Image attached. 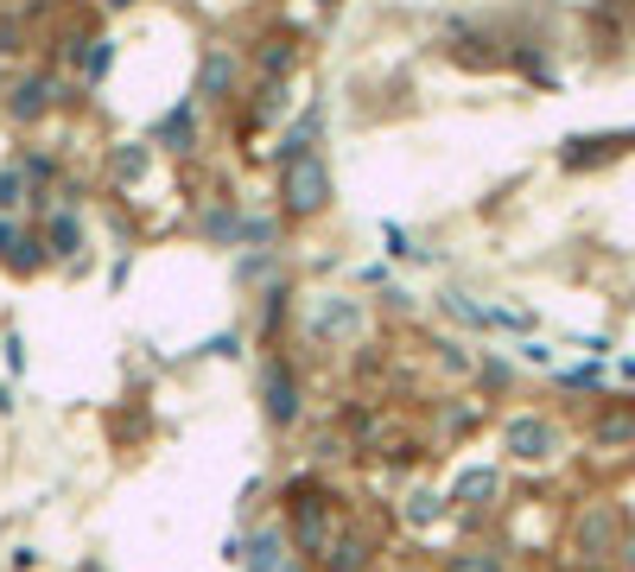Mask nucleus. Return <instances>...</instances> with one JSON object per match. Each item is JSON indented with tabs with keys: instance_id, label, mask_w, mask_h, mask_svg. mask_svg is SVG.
<instances>
[{
	"instance_id": "nucleus-1",
	"label": "nucleus",
	"mask_w": 635,
	"mask_h": 572,
	"mask_svg": "<svg viewBox=\"0 0 635 572\" xmlns=\"http://www.w3.org/2000/svg\"><path fill=\"white\" fill-rule=\"evenodd\" d=\"M255 401H261L267 433H300L305 426V414H312V381H305V363L286 343L255 356Z\"/></svg>"
},
{
	"instance_id": "nucleus-2",
	"label": "nucleus",
	"mask_w": 635,
	"mask_h": 572,
	"mask_svg": "<svg viewBox=\"0 0 635 572\" xmlns=\"http://www.w3.org/2000/svg\"><path fill=\"white\" fill-rule=\"evenodd\" d=\"M71 76L58 71L51 58H38V64H20V71L7 76V89H0V121L7 127H45L51 114L71 102Z\"/></svg>"
},
{
	"instance_id": "nucleus-3",
	"label": "nucleus",
	"mask_w": 635,
	"mask_h": 572,
	"mask_svg": "<svg viewBox=\"0 0 635 572\" xmlns=\"http://www.w3.org/2000/svg\"><path fill=\"white\" fill-rule=\"evenodd\" d=\"M369 325L375 305L356 293H300V312H293V331L312 338L318 350H350V343H363Z\"/></svg>"
},
{
	"instance_id": "nucleus-4",
	"label": "nucleus",
	"mask_w": 635,
	"mask_h": 572,
	"mask_svg": "<svg viewBox=\"0 0 635 572\" xmlns=\"http://www.w3.org/2000/svg\"><path fill=\"white\" fill-rule=\"evenodd\" d=\"M331 159L325 153H300V159H286L280 172H273V210L286 217V229L300 223H318L325 210H331Z\"/></svg>"
},
{
	"instance_id": "nucleus-5",
	"label": "nucleus",
	"mask_w": 635,
	"mask_h": 572,
	"mask_svg": "<svg viewBox=\"0 0 635 572\" xmlns=\"http://www.w3.org/2000/svg\"><path fill=\"white\" fill-rule=\"evenodd\" d=\"M242 89H248V58L229 38H210L197 51V83H191L197 109H229V102H242Z\"/></svg>"
},
{
	"instance_id": "nucleus-6",
	"label": "nucleus",
	"mask_w": 635,
	"mask_h": 572,
	"mask_svg": "<svg viewBox=\"0 0 635 572\" xmlns=\"http://www.w3.org/2000/svg\"><path fill=\"white\" fill-rule=\"evenodd\" d=\"M33 223H38V242H45V261L51 267H64V273H83L89 267V210L38 204Z\"/></svg>"
},
{
	"instance_id": "nucleus-7",
	"label": "nucleus",
	"mask_w": 635,
	"mask_h": 572,
	"mask_svg": "<svg viewBox=\"0 0 635 572\" xmlns=\"http://www.w3.org/2000/svg\"><path fill=\"white\" fill-rule=\"evenodd\" d=\"M293 312H300V287H293V273H280V280H267L261 293H255V318H248V343H255V350H280V343L293 338Z\"/></svg>"
},
{
	"instance_id": "nucleus-8",
	"label": "nucleus",
	"mask_w": 635,
	"mask_h": 572,
	"mask_svg": "<svg viewBox=\"0 0 635 572\" xmlns=\"http://www.w3.org/2000/svg\"><path fill=\"white\" fill-rule=\"evenodd\" d=\"M147 147L166 153V159H197L204 153V109H197V96H179L172 109L152 121Z\"/></svg>"
},
{
	"instance_id": "nucleus-9",
	"label": "nucleus",
	"mask_w": 635,
	"mask_h": 572,
	"mask_svg": "<svg viewBox=\"0 0 635 572\" xmlns=\"http://www.w3.org/2000/svg\"><path fill=\"white\" fill-rule=\"evenodd\" d=\"M45 242H38L33 217H0V273L7 280H38L45 273Z\"/></svg>"
},
{
	"instance_id": "nucleus-10",
	"label": "nucleus",
	"mask_w": 635,
	"mask_h": 572,
	"mask_svg": "<svg viewBox=\"0 0 635 572\" xmlns=\"http://www.w3.org/2000/svg\"><path fill=\"white\" fill-rule=\"evenodd\" d=\"M293 560H300V553H293V540H286V522H280V515H267V522H248V528H242V560H235L242 572H286Z\"/></svg>"
},
{
	"instance_id": "nucleus-11",
	"label": "nucleus",
	"mask_w": 635,
	"mask_h": 572,
	"mask_svg": "<svg viewBox=\"0 0 635 572\" xmlns=\"http://www.w3.org/2000/svg\"><path fill=\"white\" fill-rule=\"evenodd\" d=\"M191 235L204 242V248H242V204L235 197H204L197 204V217H191Z\"/></svg>"
},
{
	"instance_id": "nucleus-12",
	"label": "nucleus",
	"mask_w": 635,
	"mask_h": 572,
	"mask_svg": "<svg viewBox=\"0 0 635 572\" xmlns=\"http://www.w3.org/2000/svg\"><path fill=\"white\" fill-rule=\"evenodd\" d=\"M152 159L159 153L147 147V141H114L109 153H102V179H109V197H127V191L141 185L152 172Z\"/></svg>"
},
{
	"instance_id": "nucleus-13",
	"label": "nucleus",
	"mask_w": 635,
	"mask_h": 572,
	"mask_svg": "<svg viewBox=\"0 0 635 572\" xmlns=\"http://www.w3.org/2000/svg\"><path fill=\"white\" fill-rule=\"evenodd\" d=\"M300 38H286V33H267L255 38V51H248V76L255 83H286V76L300 71Z\"/></svg>"
},
{
	"instance_id": "nucleus-14",
	"label": "nucleus",
	"mask_w": 635,
	"mask_h": 572,
	"mask_svg": "<svg viewBox=\"0 0 635 572\" xmlns=\"http://www.w3.org/2000/svg\"><path fill=\"white\" fill-rule=\"evenodd\" d=\"M502 439H509V452L527 458V464H540V458L560 452V426H553V419H540V414H515L509 426H502Z\"/></svg>"
},
{
	"instance_id": "nucleus-15",
	"label": "nucleus",
	"mask_w": 635,
	"mask_h": 572,
	"mask_svg": "<svg viewBox=\"0 0 635 572\" xmlns=\"http://www.w3.org/2000/svg\"><path fill=\"white\" fill-rule=\"evenodd\" d=\"M375 553H381V540L343 522V528H337V540L325 547V560H318L312 572H369V567H375Z\"/></svg>"
},
{
	"instance_id": "nucleus-16",
	"label": "nucleus",
	"mask_w": 635,
	"mask_h": 572,
	"mask_svg": "<svg viewBox=\"0 0 635 572\" xmlns=\"http://www.w3.org/2000/svg\"><path fill=\"white\" fill-rule=\"evenodd\" d=\"M286 109H293L286 83H248V89H242V121H235V127H242V141H248L255 127H273Z\"/></svg>"
},
{
	"instance_id": "nucleus-17",
	"label": "nucleus",
	"mask_w": 635,
	"mask_h": 572,
	"mask_svg": "<svg viewBox=\"0 0 635 572\" xmlns=\"http://www.w3.org/2000/svg\"><path fill=\"white\" fill-rule=\"evenodd\" d=\"M280 273H286V248H235V287L242 293H261Z\"/></svg>"
},
{
	"instance_id": "nucleus-18",
	"label": "nucleus",
	"mask_w": 635,
	"mask_h": 572,
	"mask_svg": "<svg viewBox=\"0 0 635 572\" xmlns=\"http://www.w3.org/2000/svg\"><path fill=\"white\" fill-rule=\"evenodd\" d=\"M114 58H121V45H114L109 33H96V38H89V51H83V64H76V76H71V83L83 89V96H96V89L109 83Z\"/></svg>"
},
{
	"instance_id": "nucleus-19",
	"label": "nucleus",
	"mask_w": 635,
	"mask_h": 572,
	"mask_svg": "<svg viewBox=\"0 0 635 572\" xmlns=\"http://www.w3.org/2000/svg\"><path fill=\"white\" fill-rule=\"evenodd\" d=\"M286 217L273 210V204H261V210H248L242 204V248H286Z\"/></svg>"
},
{
	"instance_id": "nucleus-20",
	"label": "nucleus",
	"mask_w": 635,
	"mask_h": 572,
	"mask_svg": "<svg viewBox=\"0 0 635 572\" xmlns=\"http://www.w3.org/2000/svg\"><path fill=\"white\" fill-rule=\"evenodd\" d=\"M0 217H33V185H26L20 159L0 166Z\"/></svg>"
},
{
	"instance_id": "nucleus-21",
	"label": "nucleus",
	"mask_w": 635,
	"mask_h": 572,
	"mask_svg": "<svg viewBox=\"0 0 635 572\" xmlns=\"http://www.w3.org/2000/svg\"><path fill=\"white\" fill-rule=\"evenodd\" d=\"M489 496H496V471H457V484H451V509H484Z\"/></svg>"
},
{
	"instance_id": "nucleus-22",
	"label": "nucleus",
	"mask_w": 635,
	"mask_h": 572,
	"mask_svg": "<svg viewBox=\"0 0 635 572\" xmlns=\"http://www.w3.org/2000/svg\"><path fill=\"white\" fill-rule=\"evenodd\" d=\"M445 509H451V502H445V496H432V490H407V496H401V522H407V528H426V522H439Z\"/></svg>"
},
{
	"instance_id": "nucleus-23",
	"label": "nucleus",
	"mask_w": 635,
	"mask_h": 572,
	"mask_svg": "<svg viewBox=\"0 0 635 572\" xmlns=\"http://www.w3.org/2000/svg\"><path fill=\"white\" fill-rule=\"evenodd\" d=\"M381 242H388V261H432V255H426V248H419V242H413V235H407L401 223H388V229H381Z\"/></svg>"
},
{
	"instance_id": "nucleus-24",
	"label": "nucleus",
	"mask_w": 635,
	"mask_h": 572,
	"mask_svg": "<svg viewBox=\"0 0 635 572\" xmlns=\"http://www.w3.org/2000/svg\"><path fill=\"white\" fill-rule=\"evenodd\" d=\"M439 305H445V318H457V325H477V331L489 325V312L477 300H464V293H439Z\"/></svg>"
},
{
	"instance_id": "nucleus-25",
	"label": "nucleus",
	"mask_w": 635,
	"mask_h": 572,
	"mask_svg": "<svg viewBox=\"0 0 635 572\" xmlns=\"http://www.w3.org/2000/svg\"><path fill=\"white\" fill-rule=\"evenodd\" d=\"M242 350H248V338H242V331H217V338L197 343V356H217V363H235Z\"/></svg>"
},
{
	"instance_id": "nucleus-26",
	"label": "nucleus",
	"mask_w": 635,
	"mask_h": 572,
	"mask_svg": "<svg viewBox=\"0 0 635 572\" xmlns=\"http://www.w3.org/2000/svg\"><path fill=\"white\" fill-rule=\"evenodd\" d=\"M439 572H502V560H496V553H484V547H464V553H451Z\"/></svg>"
},
{
	"instance_id": "nucleus-27",
	"label": "nucleus",
	"mask_w": 635,
	"mask_h": 572,
	"mask_svg": "<svg viewBox=\"0 0 635 572\" xmlns=\"http://www.w3.org/2000/svg\"><path fill=\"white\" fill-rule=\"evenodd\" d=\"M0 356H7V381L26 376V338L20 331H0Z\"/></svg>"
},
{
	"instance_id": "nucleus-28",
	"label": "nucleus",
	"mask_w": 635,
	"mask_h": 572,
	"mask_svg": "<svg viewBox=\"0 0 635 572\" xmlns=\"http://www.w3.org/2000/svg\"><path fill=\"white\" fill-rule=\"evenodd\" d=\"M127 273H134V255H127V248H121V261L109 267V287H114V293H121V287H127Z\"/></svg>"
},
{
	"instance_id": "nucleus-29",
	"label": "nucleus",
	"mask_w": 635,
	"mask_h": 572,
	"mask_svg": "<svg viewBox=\"0 0 635 572\" xmlns=\"http://www.w3.org/2000/svg\"><path fill=\"white\" fill-rule=\"evenodd\" d=\"M96 7H102V13H134L141 0H96Z\"/></svg>"
},
{
	"instance_id": "nucleus-30",
	"label": "nucleus",
	"mask_w": 635,
	"mask_h": 572,
	"mask_svg": "<svg viewBox=\"0 0 635 572\" xmlns=\"http://www.w3.org/2000/svg\"><path fill=\"white\" fill-rule=\"evenodd\" d=\"M20 401H13V381H0V414H13Z\"/></svg>"
},
{
	"instance_id": "nucleus-31",
	"label": "nucleus",
	"mask_w": 635,
	"mask_h": 572,
	"mask_svg": "<svg viewBox=\"0 0 635 572\" xmlns=\"http://www.w3.org/2000/svg\"><path fill=\"white\" fill-rule=\"evenodd\" d=\"M318 7H337V0H318Z\"/></svg>"
},
{
	"instance_id": "nucleus-32",
	"label": "nucleus",
	"mask_w": 635,
	"mask_h": 572,
	"mask_svg": "<svg viewBox=\"0 0 635 572\" xmlns=\"http://www.w3.org/2000/svg\"><path fill=\"white\" fill-rule=\"evenodd\" d=\"M630 560H635V540H630Z\"/></svg>"
}]
</instances>
